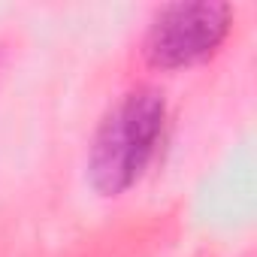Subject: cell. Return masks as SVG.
<instances>
[{
	"instance_id": "cell-1",
	"label": "cell",
	"mask_w": 257,
	"mask_h": 257,
	"mask_svg": "<svg viewBox=\"0 0 257 257\" xmlns=\"http://www.w3.org/2000/svg\"><path fill=\"white\" fill-rule=\"evenodd\" d=\"M164 118L167 103L155 88H137L112 106L91 143L88 179L94 191L118 197L143 179L158 152Z\"/></svg>"
},
{
	"instance_id": "cell-2",
	"label": "cell",
	"mask_w": 257,
	"mask_h": 257,
	"mask_svg": "<svg viewBox=\"0 0 257 257\" xmlns=\"http://www.w3.org/2000/svg\"><path fill=\"white\" fill-rule=\"evenodd\" d=\"M227 4H173L164 7L143 43V55L158 70H182L206 61L230 34Z\"/></svg>"
}]
</instances>
